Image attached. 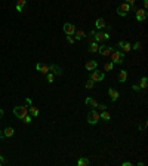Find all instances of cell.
Returning a JSON list of instances; mask_svg holds the SVG:
<instances>
[{
    "label": "cell",
    "mask_w": 148,
    "mask_h": 166,
    "mask_svg": "<svg viewBox=\"0 0 148 166\" xmlns=\"http://www.w3.org/2000/svg\"><path fill=\"white\" fill-rule=\"evenodd\" d=\"M22 120H24V123H27V125H28V123H31V120H33V116H28V114H27L25 117L22 119Z\"/></svg>",
    "instance_id": "30"
},
{
    "label": "cell",
    "mask_w": 148,
    "mask_h": 166,
    "mask_svg": "<svg viewBox=\"0 0 148 166\" xmlns=\"http://www.w3.org/2000/svg\"><path fill=\"white\" fill-rule=\"evenodd\" d=\"M104 40H110V34H108V33L95 31V34H93V42H104Z\"/></svg>",
    "instance_id": "7"
},
{
    "label": "cell",
    "mask_w": 148,
    "mask_h": 166,
    "mask_svg": "<svg viewBox=\"0 0 148 166\" xmlns=\"http://www.w3.org/2000/svg\"><path fill=\"white\" fill-rule=\"evenodd\" d=\"M130 51H132V45L129 42H125V43H123V46H121V52L126 54V52H130Z\"/></svg>",
    "instance_id": "23"
},
{
    "label": "cell",
    "mask_w": 148,
    "mask_h": 166,
    "mask_svg": "<svg viewBox=\"0 0 148 166\" xmlns=\"http://www.w3.org/2000/svg\"><path fill=\"white\" fill-rule=\"evenodd\" d=\"M111 62L113 64H123V62H125V54H123L121 51H113L111 52Z\"/></svg>",
    "instance_id": "3"
},
{
    "label": "cell",
    "mask_w": 148,
    "mask_h": 166,
    "mask_svg": "<svg viewBox=\"0 0 148 166\" xmlns=\"http://www.w3.org/2000/svg\"><path fill=\"white\" fill-rule=\"evenodd\" d=\"M25 5H27V0H18L16 5H15V9H16L18 12H22V9L25 8Z\"/></svg>",
    "instance_id": "18"
},
{
    "label": "cell",
    "mask_w": 148,
    "mask_h": 166,
    "mask_svg": "<svg viewBox=\"0 0 148 166\" xmlns=\"http://www.w3.org/2000/svg\"><path fill=\"white\" fill-rule=\"evenodd\" d=\"M46 80H47L49 83H52V82L55 80V74H52V73H47V74H46Z\"/></svg>",
    "instance_id": "28"
},
{
    "label": "cell",
    "mask_w": 148,
    "mask_h": 166,
    "mask_svg": "<svg viewBox=\"0 0 148 166\" xmlns=\"http://www.w3.org/2000/svg\"><path fill=\"white\" fill-rule=\"evenodd\" d=\"M89 79L90 80H93V82H104V79H105V74H104V71H98V70H93V71H90V76H89Z\"/></svg>",
    "instance_id": "4"
},
{
    "label": "cell",
    "mask_w": 148,
    "mask_h": 166,
    "mask_svg": "<svg viewBox=\"0 0 148 166\" xmlns=\"http://www.w3.org/2000/svg\"><path fill=\"white\" fill-rule=\"evenodd\" d=\"M117 79H118L120 83L128 82V71H126V70H120V71H118V74H117Z\"/></svg>",
    "instance_id": "12"
},
{
    "label": "cell",
    "mask_w": 148,
    "mask_h": 166,
    "mask_svg": "<svg viewBox=\"0 0 148 166\" xmlns=\"http://www.w3.org/2000/svg\"><path fill=\"white\" fill-rule=\"evenodd\" d=\"M99 120H101V119H99V111H98L96 108H92L87 113V123L89 125H96Z\"/></svg>",
    "instance_id": "1"
},
{
    "label": "cell",
    "mask_w": 148,
    "mask_h": 166,
    "mask_svg": "<svg viewBox=\"0 0 148 166\" xmlns=\"http://www.w3.org/2000/svg\"><path fill=\"white\" fill-rule=\"evenodd\" d=\"M96 108L99 110V113H101V111H105V110H107L108 107H107L105 104H98V107H96Z\"/></svg>",
    "instance_id": "31"
},
{
    "label": "cell",
    "mask_w": 148,
    "mask_h": 166,
    "mask_svg": "<svg viewBox=\"0 0 148 166\" xmlns=\"http://www.w3.org/2000/svg\"><path fill=\"white\" fill-rule=\"evenodd\" d=\"M113 51H114V47L107 46V45H99V47H98V54L102 57H110Z\"/></svg>",
    "instance_id": "6"
},
{
    "label": "cell",
    "mask_w": 148,
    "mask_h": 166,
    "mask_svg": "<svg viewBox=\"0 0 148 166\" xmlns=\"http://www.w3.org/2000/svg\"><path fill=\"white\" fill-rule=\"evenodd\" d=\"M67 42H68L70 45H73V43H74V37H73V36H67Z\"/></svg>",
    "instance_id": "34"
},
{
    "label": "cell",
    "mask_w": 148,
    "mask_h": 166,
    "mask_svg": "<svg viewBox=\"0 0 148 166\" xmlns=\"http://www.w3.org/2000/svg\"><path fill=\"white\" fill-rule=\"evenodd\" d=\"M130 12V5L129 3H121V5H118V8H117V15L118 16H126L128 13Z\"/></svg>",
    "instance_id": "5"
},
{
    "label": "cell",
    "mask_w": 148,
    "mask_h": 166,
    "mask_svg": "<svg viewBox=\"0 0 148 166\" xmlns=\"http://www.w3.org/2000/svg\"><path fill=\"white\" fill-rule=\"evenodd\" d=\"M132 165H133V163H130V162H123V163H121V166H132Z\"/></svg>",
    "instance_id": "37"
},
{
    "label": "cell",
    "mask_w": 148,
    "mask_h": 166,
    "mask_svg": "<svg viewBox=\"0 0 148 166\" xmlns=\"http://www.w3.org/2000/svg\"><path fill=\"white\" fill-rule=\"evenodd\" d=\"M0 163H2V165H5V163H6V157H5L3 154L0 156Z\"/></svg>",
    "instance_id": "35"
},
{
    "label": "cell",
    "mask_w": 148,
    "mask_h": 166,
    "mask_svg": "<svg viewBox=\"0 0 148 166\" xmlns=\"http://www.w3.org/2000/svg\"><path fill=\"white\" fill-rule=\"evenodd\" d=\"M27 105H28V107H31V105H33V102H31V100H30V98H27Z\"/></svg>",
    "instance_id": "39"
},
{
    "label": "cell",
    "mask_w": 148,
    "mask_h": 166,
    "mask_svg": "<svg viewBox=\"0 0 148 166\" xmlns=\"http://www.w3.org/2000/svg\"><path fill=\"white\" fill-rule=\"evenodd\" d=\"M0 139H5V136H3V134H2V131H0Z\"/></svg>",
    "instance_id": "42"
},
{
    "label": "cell",
    "mask_w": 148,
    "mask_h": 166,
    "mask_svg": "<svg viewBox=\"0 0 148 166\" xmlns=\"http://www.w3.org/2000/svg\"><path fill=\"white\" fill-rule=\"evenodd\" d=\"M0 166H2V163H0Z\"/></svg>",
    "instance_id": "44"
},
{
    "label": "cell",
    "mask_w": 148,
    "mask_h": 166,
    "mask_svg": "<svg viewBox=\"0 0 148 166\" xmlns=\"http://www.w3.org/2000/svg\"><path fill=\"white\" fill-rule=\"evenodd\" d=\"M108 95H110V98H111V101H113V102H116V101L120 98L118 90H116V89H113V88H110V89H108Z\"/></svg>",
    "instance_id": "11"
},
{
    "label": "cell",
    "mask_w": 148,
    "mask_h": 166,
    "mask_svg": "<svg viewBox=\"0 0 148 166\" xmlns=\"http://www.w3.org/2000/svg\"><path fill=\"white\" fill-rule=\"evenodd\" d=\"M0 156H2V151H0Z\"/></svg>",
    "instance_id": "43"
},
{
    "label": "cell",
    "mask_w": 148,
    "mask_h": 166,
    "mask_svg": "<svg viewBox=\"0 0 148 166\" xmlns=\"http://www.w3.org/2000/svg\"><path fill=\"white\" fill-rule=\"evenodd\" d=\"M85 104L90 105L92 108H96V107H98V101H96V100H93V98H90V97H87V98L85 100Z\"/></svg>",
    "instance_id": "21"
},
{
    "label": "cell",
    "mask_w": 148,
    "mask_h": 166,
    "mask_svg": "<svg viewBox=\"0 0 148 166\" xmlns=\"http://www.w3.org/2000/svg\"><path fill=\"white\" fill-rule=\"evenodd\" d=\"M93 34H95V30H92L87 36H89V42H93Z\"/></svg>",
    "instance_id": "33"
},
{
    "label": "cell",
    "mask_w": 148,
    "mask_h": 166,
    "mask_svg": "<svg viewBox=\"0 0 148 166\" xmlns=\"http://www.w3.org/2000/svg\"><path fill=\"white\" fill-rule=\"evenodd\" d=\"M142 5H144V9L147 11V8H148V0H144V2H142Z\"/></svg>",
    "instance_id": "38"
},
{
    "label": "cell",
    "mask_w": 148,
    "mask_h": 166,
    "mask_svg": "<svg viewBox=\"0 0 148 166\" xmlns=\"http://www.w3.org/2000/svg\"><path fill=\"white\" fill-rule=\"evenodd\" d=\"M132 89H133L135 92H138V90H139L141 88H139V85H133V86H132Z\"/></svg>",
    "instance_id": "36"
},
{
    "label": "cell",
    "mask_w": 148,
    "mask_h": 166,
    "mask_svg": "<svg viewBox=\"0 0 148 166\" xmlns=\"http://www.w3.org/2000/svg\"><path fill=\"white\" fill-rule=\"evenodd\" d=\"M135 2H136V0H126V3H129V5H130V11H132V9H133V11H136Z\"/></svg>",
    "instance_id": "29"
},
{
    "label": "cell",
    "mask_w": 148,
    "mask_h": 166,
    "mask_svg": "<svg viewBox=\"0 0 148 166\" xmlns=\"http://www.w3.org/2000/svg\"><path fill=\"white\" fill-rule=\"evenodd\" d=\"M123 43H125V42H123V40H120V42L117 43V46H118V47H121V46H123Z\"/></svg>",
    "instance_id": "40"
},
{
    "label": "cell",
    "mask_w": 148,
    "mask_h": 166,
    "mask_svg": "<svg viewBox=\"0 0 148 166\" xmlns=\"http://www.w3.org/2000/svg\"><path fill=\"white\" fill-rule=\"evenodd\" d=\"M113 68H114V64L113 62H105L104 64V70L105 71H113Z\"/></svg>",
    "instance_id": "26"
},
{
    "label": "cell",
    "mask_w": 148,
    "mask_h": 166,
    "mask_svg": "<svg viewBox=\"0 0 148 166\" xmlns=\"http://www.w3.org/2000/svg\"><path fill=\"white\" fill-rule=\"evenodd\" d=\"M99 119H101V120H104V122H110L111 120V114L105 110V111H101L99 113Z\"/></svg>",
    "instance_id": "17"
},
{
    "label": "cell",
    "mask_w": 148,
    "mask_h": 166,
    "mask_svg": "<svg viewBox=\"0 0 148 166\" xmlns=\"http://www.w3.org/2000/svg\"><path fill=\"white\" fill-rule=\"evenodd\" d=\"M98 47H99L98 42H90V45H89V47H87V52L95 54V52H98Z\"/></svg>",
    "instance_id": "16"
},
{
    "label": "cell",
    "mask_w": 148,
    "mask_h": 166,
    "mask_svg": "<svg viewBox=\"0 0 148 166\" xmlns=\"http://www.w3.org/2000/svg\"><path fill=\"white\" fill-rule=\"evenodd\" d=\"M36 70L37 71H40V73H43V74H47L49 73V65H43V64H36Z\"/></svg>",
    "instance_id": "15"
},
{
    "label": "cell",
    "mask_w": 148,
    "mask_h": 166,
    "mask_svg": "<svg viewBox=\"0 0 148 166\" xmlns=\"http://www.w3.org/2000/svg\"><path fill=\"white\" fill-rule=\"evenodd\" d=\"M147 85H148V79L144 76L142 79H141V83H139V88L141 89H147Z\"/></svg>",
    "instance_id": "25"
},
{
    "label": "cell",
    "mask_w": 148,
    "mask_h": 166,
    "mask_svg": "<svg viewBox=\"0 0 148 166\" xmlns=\"http://www.w3.org/2000/svg\"><path fill=\"white\" fill-rule=\"evenodd\" d=\"M93 86H95V82H93V80H90V79L85 83V88H86V89H92Z\"/></svg>",
    "instance_id": "27"
},
{
    "label": "cell",
    "mask_w": 148,
    "mask_h": 166,
    "mask_svg": "<svg viewBox=\"0 0 148 166\" xmlns=\"http://www.w3.org/2000/svg\"><path fill=\"white\" fill-rule=\"evenodd\" d=\"M28 111L31 113V116H33V117H37V116L40 114V110H39L37 107H34V105H31V107H28Z\"/></svg>",
    "instance_id": "24"
},
{
    "label": "cell",
    "mask_w": 148,
    "mask_h": 166,
    "mask_svg": "<svg viewBox=\"0 0 148 166\" xmlns=\"http://www.w3.org/2000/svg\"><path fill=\"white\" fill-rule=\"evenodd\" d=\"M62 28H64V33L67 36H74V33H76V27H74V24H70V22H65Z\"/></svg>",
    "instance_id": "8"
},
{
    "label": "cell",
    "mask_w": 148,
    "mask_h": 166,
    "mask_svg": "<svg viewBox=\"0 0 148 166\" xmlns=\"http://www.w3.org/2000/svg\"><path fill=\"white\" fill-rule=\"evenodd\" d=\"M86 37V33L83 30H76V33H74V40H83Z\"/></svg>",
    "instance_id": "19"
},
{
    "label": "cell",
    "mask_w": 148,
    "mask_h": 166,
    "mask_svg": "<svg viewBox=\"0 0 148 166\" xmlns=\"http://www.w3.org/2000/svg\"><path fill=\"white\" fill-rule=\"evenodd\" d=\"M2 117H3V110L0 108V119H2Z\"/></svg>",
    "instance_id": "41"
},
{
    "label": "cell",
    "mask_w": 148,
    "mask_h": 166,
    "mask_svg": "<svg viewBox=\"0 0 148 166\" xmlns=\"http://www.w3.org/2000/svg\"><path fill=\"white\" fill-rule=\"evenodd\" d=\"M89 163H90V160L87 157H80L77 160V166H89Z\"/></svg>",
    "instance_id": "22"
},
{
    "label": "cell",
    "mask_w": 148,
    "mask_h": 166,
    "mask_svg": "<svg viewBox=\"0 0 148 166\" xmlns=\"http://www.w3.org/2000/svg\"><path fill=\"white\" fill-rule=\"evenodd\" d=\"M135 18H136V21H139V22L145 21V19H147V11H145V9H136Z\"/></svg>",
    "instance_id": "9"
},
{
    "label": "cell",
    "mask_w": 148,
    "mask_h": 166,
    "mask_svg": "<svg viewBox=\"0 0 148 166\" xmlns=\"http://www.w3.org/2000/svg\"><path fill=\"white\" fill-rule=\"evenodd\" d=\"M13 135H15V129H13V128H9V126H8V128L3 131V136H5V138H12Z\"/></svg>",
    "instance_id": "20"
},
{
    "label": "cell",
    "mask_w": 148,
    "mask_h": 166,
    "mask_svg": "<svg viewBox=\"0 0 148 166\" xmlns=\"http://www.w3.org/2000/svg\"><path fill=\"white\" fill-rule=\"evenodd\" d=\"M13 114L16 119H24L28 114V107L27 105H16V107H13Z\"/></svg>",
    "instance_id": "2"
},
{
    "label": "cell",
    "mask_w": 148,
    "mask_h": 166,
    "mask_svg": "<svg viewBox=\"0 0 148 166\" xmlns=\"http://www.w3.org/2000/svg\"><path fill=\"white\" fill-rule=\"evenodd\" d=\"M105 25H107V22L104 21V18H98L95 21V28L96 30H102V28H105Z\"/></svg>",
    "instance_id": "13"
},
{
    "label": "cell",
    "mask_w": 148,
    "mask_h": 166,
    "mask_svg": "<svg viewBox=\"0 0 148 166\" xmlns=\"http://www.w3.org/2000/svg\"><path fill=\"white\" fill-rule=\"evenodd\" d=\"M49 73H52V74H55V76H61V74H62V70H61L59 65L51 64V65H49Z\"/></svg>",
    "instance_id": "10"
},
{
    "label": "cell",
    "mask_w": 148,
    "mask_h": 166,
    "mask_svg": "<svg viewBox=\"0 0 148 166\" xmlns=\"http://www.w3.org/2000/svg\"><path fill=\"white\" fill-rule=\"evenodd\" d=\"M132 49H135V51H141V43H139V42H136V43L132 46Z\"/></svg>",
    "instance_id": "32"
},
{
    "label": "cell",
    "mask_w": 148,
    "mask_h": 166,
    "mask_svg": "<svg viewBox=\"0 0 148 166\" xmlns=\"http://www.w3.org/2000/svg\"><path fill=\"white\" fill-rule=\"evenodd\" d=\"M85 67H86V70H87V71H93V70H96L98 62H96L95 59H90V61H87V62L85 64Z\"/></svg>",
    "instance_id": "14"
}]
</instances>
